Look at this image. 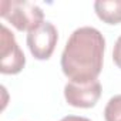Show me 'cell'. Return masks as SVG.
<instances>
[{
	"mask_svg": "<svg viewBox=\"0 0 121 121\" xmlns=\"http://www.w3.org/2000/svg\"><path fill=\"white\" fill-rule=\"evenodd\" d=\"M60 121H91L86 117H78V115H67L64 118H61Z\"/></svg>",
	"mask_w": 121,
	"mask_h": 121,
	"instance_id": "obj_9",
	"label": "cell"
},
{
	"mask_svg": "<svg viewBox=\"0 0 121 121\" xmlns=\"http://www.w3.org/2000/svg\"><path fill=\"white\" fill-rule=\"evenodd\" d=\"M0 16L20 31H31L44 22L43 10L24 0H3L0 3Z\"/></svg>",
	"mask_w": 121,
	"mask_h": 121,
	"instance_id": "obj_2",
	"label": "cell"
},
{
	"mask_svg": "<svg viewBox=\"0 0 121 121\" xmlns=\"http://www.w3.org/2000/svg\"><path fill=\"white\" fill-rule=\"evenodd\" d=\"M104 36L94 27L84 26L71 33L61 54V70L74 83L97 80L103 70Z\"/></svg>",
	"mask_w": 121,
	"mask_h": 121,
	"instance_id": "obj_1",
	"label": "cell"
},
{
	"mask_svg": "<svg viewBox=\"0 0 121 121\" xmlns=\"http://www.w3.org/2000/svg\"><path fill=\"white\" fill-rule=\"evenodd\" d=\"M58 40L57 29L50 22H43L40 26L29 31L27 46L30 53L37 60H48Z\"/></svg>",
	"mask_w": 121,
	"mask_h": 121,
	"instance_id": "obj_3",
	"label": "cell"
},
{
	"mask_svg": "<svg viewBox=\"0 0 121 121\" xmlns=\"http://www.w3.org/2000/svg\"><path fill=\"white\" fill-rule=\"evenodd\" d=\"M94 10L100 20L107 24L121 23V0H97Z\"/></svg>",
	"mask_w": 121,
	"mask_h": 121,
	"instance_id": "obj_6",
	"label": "cell"
},
{
	"mask_svg": "<svg viewBox=\"0 0 121 121\" xmlns=\"http://www.w3.org/2000/svg\"><path fill=\"white\" fill-rule=\"evenodd\" d=\"M112 60L117 64L118 69H121V36L117 39L115 44H114V50H112Z\"/></svg>",
	"mask_w": 121,
	"mask_h": 121,
	"instance_id": "obj_8",
	"label": "cell"
},
{
	"mask_svg": "<svg viewBox=\"0 0 121 121\" xmlns=\"http://www.w3.org/2000/svg\"><path fill=\"white\" fill-rule=\"evenodd\" d=\"M104 118L105 121H121V94L108 100L104 108Z\"/></svg>",
	"mask_w": 121,
	"mask_h": 121,
	"instance_id": "obj_7",
	"label": "cell"
},
{
	"mask_svg": "<svg viewBox=\"0 0 121 121\" xmlns=\"http://www.w3.org/2000/svg\"><path fill=\"white\" fill-rule=\"evenodd\" d=\"M101 97V84L98 80L88 83L69 81L64 87L66 101L77 108H91Z\"/></svg>",
	"mask_w": 121,
	"mask_h": 121,
	"instance_id": "obj_5",
	"label": "cell"
},
{
	"mask_svg": "<svg viewBox=\"0 0 121 121\" xmlns=\"http://www.w3.org/2000/svg\"><path fill=\"white\" fill-rule=\"evenodd\" d=\"M0 71L3 74H17L24 69L26 57L22 48L19 47L14 34L3 24L2 37H0Z\"/></svg>",
	"mask_w": 121,
	"mask_h": 121,
	"instance_id": "obj_4",
	"label": "cell"
}]
</instances>
